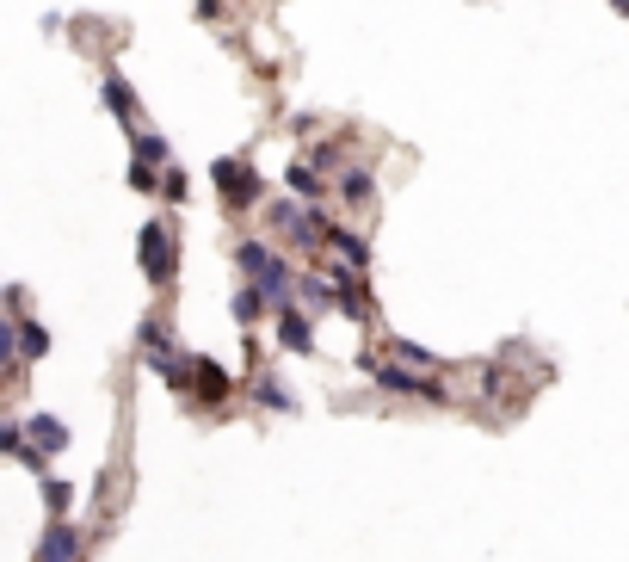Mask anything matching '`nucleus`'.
Wrapping results in <instances>:
<instances>
[{
	"instance_id": "obj_27",
	"label": "nucleus",
	"mask_w": 629,
	"mask_h": 562,
	"mask_svg": "<svg viewBox=\"0 0 629 562\" xmlns=\"http://www.w3.org/2000/svg\"><path fill=\"white\" fill-rule=\"evenodd\" d=\"M290 130H296V136H315V130H321V118H309V112H296V118H290Z\"/></svg>"
},
{
	"instance_id": "obj_26",
	"label": "nucleus",
	"mask_w": 629,
	"mask_h": 562,
	"mask_svg": "<svg viewBox=\"0 0 629 562\" xmlns=\"http://www.w3.org/2000/svg\"><path fill=\"white\" fill-rule=\"evenodd\" d=\"M185 192H192V186H185V173H179V167H167V173H161V198H167V204H179Z\"/></svg>"
},
{
	"instance_id": "obj_3",
	"label": "nucleus",
	"mask_w": 629,
	"mask_h": 562,
	"mask_svg": "<svg viewBox=\"0 0 629 562\" xmlns=\"http://www.w3.org/2000/svg\"><path fill=\"white\" fill-rule=\"evenodd\" d=\"M210 186L222 198V210H253L266 204V180H259V167L247 155H216L210 161Z\"/></svg>"
},
{
	"instance_id": "obj_6",
	"label": "nucleus",
	"mask_w": 629,
	"mask_h": 562,
	"mask_svg": "<svg viewBox=\"0 0 629 562\" xmlns=\"http://www.w3.org/2000/svg\"><path fill=\"white\" fill-rule=\"evenodd\" d=\"M185 396H198L204 408H222L235 396V377L222 371L216 359H204V353H185Z\"/></svg>"
},
{
	"instance_id": "obj_11",
	"label": "nucleus",
	"mask_w": 629,
	"mask_h": 562,
	"mask_svg": "<svg viewBox=\"0 0 629 562\" xmlns=\"http://www.w3.org/2000/svg\"><path fill=\"white\" fill-rule=\"evenodd\" d=\"M0 458H13V464H25V470H37V476H50V458L25 439L19 420H0Z\"/></svg>"
},
{
	"instance_id": "obj_14",
	"label": "nucleus",
	"mask_w": 629,
	"mask_h": 562,
	"mask_svg": "<svg viewBox=\"0 0 629 562\" xmlns=\"http://www.w3.org/2000/svg\"><path fill=\"white\" fill-rule=\"evenodd\" d=\"M25 439H31L37 451H44V458L68 451V427H62V420H50V414H31V420H25Z\"/></svg>"
},
{
	"instance_id": "obj_9",
	"label": "nucleus",
	"mask_w": 629,
	"mask_h": 562,
	"mask_svg": "<svg viewBox=\"0 0 629 562\" xmlns=\"http://www.w3.org/2000/svg\"><path fill=\"white\" fill-rule=\"evenodd\" d=\"M81 556H87V532L68 519H50L44 544H37V562H81Z\"/></svg>"
},
{
	"instance_id": "obj_10",
	"label": "nucleus",
	"mask_w": 629,
	"mask_h": 562,
	"mask_svg": "<svg viewBox=\"0 0 629 562\" xmlns=\"http://www.w3.org/2000/svg\"><path fill=\"white\" fill-rule=\"evenodd\" d=\"M272 322H278V346H284V353H315V322L303 315V303L272 309Z\"/></svg>"
},
{
	"instance_id": "obj_2",
	"label": "nucleus",
	"mask_w": 629,
	"mask_h": 562,
	"mask_svg": "<svg viewBox=\"0 0 629 562\" xmlns=\"http://www.w3.org/2000/svg\"><path fill=\"white\" fill-rule=\"evenodd\" d=\"M352 365H358L370 383H377L383 396H414V402H432V408H444V402H451V390H444V383L420 377L414 365H395V359H383V353H358Z\"/></svg>"
},
{
	"instance_id": "obj_21",
	"label": "nucleus",
	"mask_w": 629,
	"mask_h": 562,
	"mask_svg": "<svg viewBox=\"0 0 629 562\" xmlns=\"http://www.w3.org/2000/svg\"><path fill=\"white\" fill-rule=\"evenodd\" d=\"M481 396H488V402H518V396H525V390H512V377H506V365H488V371H481Z\"/></svg>"
},
{
	"instance_id": "obj_13",
	"label": "nucleus",
	"mask_w": 629,
	"mask_h": 562,
	"mask_svg": "<svg viewBox=\"0 0 629 562\" xmlns=\"http://www.w3.org/2000/svg\"><path fill=\"white\" fill-rule=\"evenodd\" d=\"M327 248H333V260H340V266L370 272V241H364L358 229H346V223H327Z\"/></svg>"
},
{
	"instance_id": "obj_16",
	"label": "nucleus",
	"mask_w": 629,
	"mask_h": 562,
	"mask_svg": "<svg viewBox=\"0 0 629 562\" xmlns=\"http://www.w3.org/2000/svg\"><path fill=\"white\" fill-rule=\"evenodd\" d=\"M383 353H389L395 365H420V371H432V365H438V353H432V346H420V340H401V334H389V340H383Z\"/></svg>"
},
{
	"instance_id": "obj_29",
	"label": "nucleus",
	"mask_w": 629,
	"mask_h": 562,
	"mask_svg": "<svg viewBox=\"0 0 629 562\" xmlns=\"http://www.w3.org/2000/svg\"><path fill=\"white\" fill-rule=\"evenodd\" d=\"M611 7H617V13H623V19H629V0H611Z\"/></svg>"
},
{
	"instance_id": "obj_19",
	"label": "nucleus",
	"mask_w": 629,
	"mask_h": 562,
	"mask_svg": "<svg viewBox=\"0 0 629 562\" xmlns=\"http://www.w3.org/2000/svg\"><path fill=\"white\" fill-rule=\"evenodd\" d=\"M303 161H309L315 173H340V167H346V143H340V136H327V143H315Z\"/></svg>"
},
{
	"instance_id": "obj_8",
	"label": "nucleus",
	"mask_w": 629,
	"mask_h": 562,
	"mask_svg": "<svg viewBox=\"0 0 629 562\" xmlns=\"http://www.w3.org/2000/svg\"><path fill=\"white\" fill-rule=\"evenodd\" d=\"M99 93H105V112H111V118H118V124H124V130L136 136V130H142V99H136V87H130V81L118 75V68H105Z\"/></svg>"
},
{
	"instance_id": "obj_20",
	"label": "nucleus",
	"mask_w": 629,
	"mask_h": 562,
	"mask_svg": "<svg viewBox=\"0 0 629 562\" xmlns=\"http://www.w3.org/2000/svg\"><path fill=\"white\" fill-rule=\"evenodd\" d=\"M136 161H148V167H167V161H173L167 136H161V130H136Z\"/></svg>"
},
{
	"instance_id": "obj_1",
	"label": "nucleus",
	"mask_w": 629,
	"mask_h": 562,
	"mask_svg": "<svg viewBox=\"0 0 629 562\" xmlns=\"http://www.w3.org/2000/svg\"><path fill=\"white\" fill-rule=\"evenodd\" d=\"M235 266H241L247 285L266 291V303H272V309L296 303V272H290V260L272 248V241H235Z\"/></svg>"
},
{
	"instance_id": "obj_22",
	"label": "nucleus",
	"mask_w": 629,
	"mask_h": 562,
	"mask_svg": "<svg viewBox=\"0 0 629 562\" xmlns=\"http://www.w3.org/2000/svg\"><path fill=\"white\" fill-rule=\"evenodd\" d=\"M68 507H74V488L62 476H44V513L50 519H68Z\"/></svg>"
},
{
	"instance_id": "obj_4",
	"label": "nucleus",
	"mask_w": 629,
	"mask_h": 562,
	"mask_svg": "<svg viewBox=\"0 0 629 562\" xmlns=\"http://www.w3.org/2000/svg\"><path fill=\"white\" fill-rule=\"evenodd\" d=\"M136 260H142V278L155 291H173V278H179V241L161 217H148L142 235H136Z\"/></svg>"
},
{
	"instance_id": "obj_25",
	"label": "nucleus",
	"mask_w": 629,
	"mask_h": 562,
	"mask_svg": "<svg viewBox=\"0 0 629 562\" xmlns=\"http://www.w3.org/2000/svg\"><path fill=\"white\" fill-rule=\"evenodd\" d=\"M13 365H19V322L0 315V371H13Z\"/></svg>"
},
{
	"instance_id": "obj_12",
	"label": "nucleus",
	"mask_w": 629,
	"mask_h": 562,
	"mask_svg": "<svg viewBox=\"0 0 629 562\" xmlns=\"http://www.w3.org/2000/svg\"><path fill=\"white\" fill-rule=\"evenodd\" d=\"M333 192H340V204H377V173H370L364 161H346L340 173H333Z\"/></svg>"
},
{
	"instance_id": "obj_28",
	"label": "nucleus",
	"mask_w": 629,
	"mask_h": 562,
	"mask_svg": "<svg viewBox=\"0 0 629 562\" xmlns=\"http://www.w3.org/2000/svg\"><path fill=\"white\" fill-rule=\"evenodd\" d=\"M198 19H222V0H198Z\"/></svg>"
},
{
	"instance_id": "obj_18",
	"label": "nucleus",
	"mask_w": 629,
	"mask_h": 562,
	"mask_svg": "<svg viewBox=\"0 0 629 562\" xmlns=\"http://www.w3.org/2000/svg\"><path fill=\"white\" fill-rule=\"evenodd\" d=\"M266 315H272V303H266V291H259V285H241V291H235V322H241V328L266 322Z\"/></svg>"
},
{
	"instance_id": "obj_17",
	"label": "nucleus",
	"mask_w": 629,
	"mask_h": 562,
	"mask_svg": "<svg viewBox=\"0 0 629 562\" xmlns=\"http://www.w3.org/2000/svg\"><path fill=\"white\" fill-rule=\"evenodd\" d=\"M284 186H290L296 198H309V204H315V198L327 192V180H321V173H315L309 161H290V167H284Z\"/></svg>"
},
{
	"instance_id": "obj_24",
	"label": "nucleus",
	"mask_w": 629,
	"mask_h": 562,
	"mask_svg": "<svg viewBox=\"0 0 629 562\" xmlns=\"http://www.w3.org/2000/svg\"><path fill=\"white\" fill-rule=\"evenodd\" d=\"M259 402H266L272 414H290V408H296V402H290V390H284L278 377H259Z\"/></svg>"
},
{
	"instance_id": "obj_5",
	"label": "nucleus",
	"mask_w": 629,
	"mask_h": 562,
	"mask_svg": "<svg viewBox=\"0 0 629 562\" xmlns=\"http://www.w3.org/2000/svg\"><path fill=\"white\" fill-rule=\"evenodd\" d=\"M272 229L290 241L296 254H321L327 248V217L315 204H272Z\"/></svg>"
},
{
	"instance_id": "obj_15",
	"label": "nucleus",
	"mask_w": 629,
	"mask_h": 562,
	"mask_svg": "<svg viewBox=\"0 0 629 562\" xmlns=\"http://www.w3.org/2000/svg\"><path fill=\"white\" fill-rule=\"evenodd\" d=\"M44 359H50V328L25 315L19 322V365H44Z\"/></svg>"
},
{
	"instance_id": "obj_23",
	"label": "nucleus",
	"mask_w": 629,
	"mask_h": 562,
	"mask_svg": "<svg viewBox=\"0 0 629 562\" xmlns=\"http://www.w3.org/2000/svg\"><path fill=\"white\" fill-rule=\"evenodd\" d=\"M130 192L155 198V192H161V167H148V161H130Z\"/></svg>"
},
{
	"instance_id": "obj_7",
	"label": "nucleus",
	"mask_w": 629,
	"mask_h": 562,
	"mask_svg": "<svg viewBox=\"0 0 629 562\" xmlns=\"http://www.w3.org/2000/svg\"><path fill=\"white\" fill-rule=\"evenodd\" d=\"M327 272H333V315H346V322H377V303H370V291H364V272H352L340 260H333Z\"/></svg>"
}]
</instances>
